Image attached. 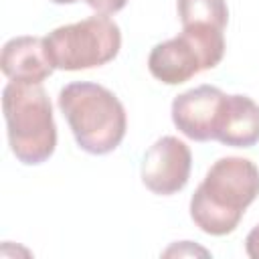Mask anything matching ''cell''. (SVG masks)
Segmentation results:
<instances>
[{"instance_id":"cell-12","label":"cell","mask_w":259,"mask_h":259,"mask_svg":"<svg viewBox=\"0 0 259 259\" xmlns=\"http://www.w3.org/2000/svg\"><path fill=\"white\" fill-rule=\"evenodd\" d=\"M245 253L251 259H259V225L253 227L245 237Z\"/></svg>"},{"instance_id":"cell-3","label":"cell","mask_w":259,"mask_h":259,"mask_svg":"<svg viewBox=\"0 0 259 259\" xmlns=\"http://www.w3.org/2000/svg\"><path fill=\"white\" fill-rule=\"evenodd\" d=\"M8 146L24 166L47 162L57 148V123L47 91L32 83L10 81L2 89Z\"/></svg>"},{"instance_id":"cell-6","label":"cell","mask_w":259,"mask_h":259,"mask_svg":"<svg viewBox=\"0 0 259 259\" xmlns=\"http://www.w3.org/2000/svg\"><path fill=\"white\" fill-rule=\"evenodd\" d=\"M190 168V148L174 136H162L146 150L140 166V176L150 192L170 196L180 192L188 184Z\"/></svg>"},{"instance_id":"cell-5","label":"cell","mask_w":259,"mask_h":259,"mask_svg":"<svg viewBox=\"0 0 259 259\" xmlns=\"http://www.w3.org/2000/svg\"><path fill=\"white\" fill-rule=\"evenodd\" d=\"M225 55V34L221 28L190 24L174 38L158 42L148 57L154 79L166 85H180L200 71L214 69Z\"/></svg>"},{"instance_id":"cell-8","label":"cell","mask_w":259,"mask_h":259,"mask_svg":"<svg viewBox=\"0 0 259 259\" xmlns=\"http://www.w3.org/2000/svg\"><path fill=\"white\" fill-rule=\"evenodd\" d=\"M2 73L14 83L40 85L55 71L47 53L45 36H14L4 42L0 55Z\"/></svg>"},{"instance_id":"cell-1","label":"cell","mask_w":259,"mask_h":259,"mask_svg":"<svg viewBox=\"0 0 259 259\" xmlns=\"http://www.w3.org/2000/svg\"><path fill=\"white\" fill-rule=\"evenodd\" d=\"M259 196V168L241 156L219 158L190 198V219L206 235L233 233Z\"/></svg>"},{"instance_id":"cell-11","label":"cell","mask_w":259,"mask_h":259,"mask_svg":"<svg viewBox=\"0 0 259 259\" xmlns=\"http://www.w3.org/2000/svg\"><path fill=\"white\" fill-rule=\"evenodd\" d=\"M85 2H87L97 14H105V16L119 12V10L127 4V0H85Z\"/></svg>"},{"instance_id":"cell-13","label":"cell","mask_w":259,"mask_h":259,"mask_svg":"<svg viewBox=\"0 0 259 259\" xmlns=\"http://www.w3.org/2000/svg\"><path fill=\"white\" fill-rule=\"evenodd\" d=\"M51 2H55V4H75L79 0H51Z\"/></svg>"},{"instance_id":"cell-2","label":"cell","mask_w":259,"mask_h":259,"mask_svg":"<svg viewBox=\"0 0 259 259\" xmlns=\"http://www.w3.org/2000/svg\"><path fill=\"white\" fill-rule=\"evenodd\" d=\"M59 109L65 115L81 150L93 156L113 152L127 130L121 101L103 85L75 81L59 91Z\"/></svg>"},{"instance_id":"cell-7","label":"cell","mask_w":259,"mask_h":259,"mask_svg":"<svg viewBox=\"0 0 259 259\" xmlns=\"http://www.w3.org/2000/svg\"><path fill=\"white\" fill-rule=\"evenodd\" d=\"M225 93L214 85H198L174 97L172 121L180 134L194 142L214 140V127Z\"/></svg>"},{"instance_id":"cell-10","label":"cell","mask_w":259,"mask_h":259,"mask_svg":"<svg viewBox=\"0 0 259 259\" xmlns=\"http://www.w3.org/2000/svg\"><path fill=\"white\" fill-rule=\"evenodd\" d=\"M176 8L182 26L202 24L225 30L229 22V8L225 0H176Z\"/></svg>"},{"instance_id":"cell-4","label":"cell","mask_w":259,"mask_h":259,"mask_svg":"<svg viewBox=\"0 0 259 259\" xmlns=\"http://www.w3.org/2000/svg\"><path fill=\"white\" fill-rule=\"evenodd\" d=\"M55 69L83 71L113 61L121 49V30L105 14L59 26L45 36Z\"/></svg>"},{"instance_id":"cell-9","label":"cell","mask_w":259,"mask_h":259,"mask_svg":"<svg viewBox=\"0 0 259 259\" xmlns=\"http://www.w3.org/2000/svg\"><path fill=\"white\" fill-rule=\"evenodd\" d=\"M214 140L231 148H251L259 142V105L247 95H225Z\"/></svg>"}]
</instances>
